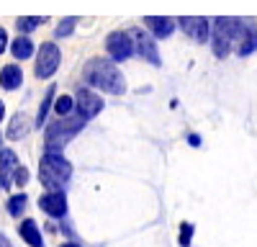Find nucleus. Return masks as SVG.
Returning <instances> with one entry per match:
<instances>
[{"mask_svg": "<svg viewBox=\"0 0 257 247\" xmlns=\"http://www.w3.org/2000/svg\"><path fill=\"white\" fill-rule=\"evenodd\" d=\"M85 80H88L93 88H100L111 95H121L126 90L121 70L108 59H90L88 65H85Z\"/></svg>", "mask_w": 257, "mask_h": 247, "instance_id": "f257e3e1", "label": "nucleus"}, {"mask_svg": "<svg viewBox=\"0 0 257 247\" xmlns=\"http://www.w3.org/2000/svg\"><path fill=\"white\" fill-rule=\"evenodd\" d=\"M39 178L47 188L62 191L67 185V180L72 178V165L62 157V152H47L39 165Z\"/></svg>", "mask_w": 257, "mask_h": 247, "instance_id": "f03ea898", "label": "nucleus"}, {"mask_svg": "<svg viewBox=\"0 0 257 247\" xmlns=\"http://www.w3.org/2000/svg\"><path fill=\"white\" fill-rule=\"evenodd\" d=\"M82 127H85L82 116H62L57 124L47 127V152H62V147L70 139H75Z\"/></svg>", "mask_w": 257, "mask_h": 247, "instance_id": "7ed1b4c3", "label": "nucleus"}, {"mask_svg": "<svg viewBox=\"0 0 257 247\" xmlns=\"http://www.w3.org/2000/svg\"><path fill=\"white\" fill-rule=\"evenodd\" d=\"M59 59H62V54H59V47L54 44V41L41 44L39 57H36V77H41V80L52 77L57 72V67H59Z\"/></svg>", "mask_w": 257, "mask_h": 247, "instance_id": "20e7f679", "label": "nucleus"}, {"mask_svg": "<svg viewBox=\"0 0 257 247\" xmlns=\"http://www.w3.org/2000/svg\"><path fill=\"white\" fill-rule=\"evenodd\" d=\"M213 31L221 34L224 39H229L231 44H242L249 26H244L239 18H229V16H219L216 21H213Z\"/></svg>", "mask_w": 257, "mask_h": 247, "instance_id": "39448f33", "label": "nucleus"}, {"mask_svg": "<svg viewBox=\"0 0 257 247\" xmlns=\"http://www.w3.org/2000/svg\"><path fill=\"white\" fill-rule=\"evenodd\" d=\"M105 47H108L111 59H116V62H123L132 54H137L134 52V41H132V36H128L126 31H113L108 39H105Z\"/></svg>", "mask_w": 257, "mask_h": 247, "instance_id": "423d86ee", "label": "nucleus"}, {"mask_svg": "<svg viewBox=\"0 0 257 247\" xmlns=\"http://www.w3.org/2000/svg\"><path fill=\"white\" fill-rule=\"evenodd\" d=\"M178 24L183 26V31L193 41H198V44H206L208 36H211V26L203 16H183V18H178Z\"/></svg>", "mask_w": 257, "mask_h": 247, "instance_id": "0eeeda50", "label": "nucleus"}, {"mask_svg": "<svg viewBox=\"0 0 257 247\" xmlns=\"http://www.w3.org/2000/svg\"><path fill=\"white\" fill-rule=\"evenodd\" d=\"M128 36H132V41H134V52L142 54L144 59H149L155 67H160V54H157L155 41L149 39V34L144 29H132V31H128Z\"/></svg>", "mask_w": 257, "mask_h": 247, "instance_id": "6e6552de", "label": "nucleus"}, {"mask_svg": "<svg viewBox=\"0 0 257 247\" xmlns=\"http://www.w3.org/2000/svg\"><path fill=\"white\" fill-rule=\"evenodd\" d=\"M75 108H77V116H82L85 121H88V118H95V116L103 111V100H100L93 90L82 88V90L77 93V98H75Z\"/></svg>", "mask_w": 257, "mask_h": 247, "instance_id": "1a4fd4ad", "label": "nucleus"}, {"mask_svg": "<svg viewBox=\"0 0 257 247\" xmlns=\"http://www.w3.org/2000/svg\"><path fill=\"white\" fill-rule=\"evenodd\" d=\"M39 206L41 211L54 216V219H62L64 214H67V196H64L62 191H52V193H44L39 198Z\"/></svg>", "mask_w": 257, "mask_h": 247, "instance_id": "9d476101", "label": "nucleus"}, {"mask_svg": "<svg viewBox=\"0 0 257 247\" xmlns=\"http://www.w3.org/2000/svg\"><path fill=\"white\" fill-rule=\"evenodd\" d=\"M18 170V157L13 150H0V185L8 191Z\"/></svg>", "mask_w": 257, "mask_h": 247, "instance_id": "9b49d317", "label": "nucleus"}, {"mask_svg": "<svg viewBox=\"0 0 257 247\" xmlns=\"http://www.w3.org/2000/svg\"><path fill=\"white\" fill-rule=\"evenodd\" d=\"M144 24L149 26V31H152L157 39H167L170 34L175 31V21L167 18V16H147Z\"/></svg>", "mask_w": 257, "mask_h": 247, "instance_id": "f8f14e48", "label": "nucleus"}, {"mask_svg": "<svg viewBox=\"0 0 257 247\" xmlns=\"http://www.w3.org/2000/svg\"><path fill=\"white\" fill-rule=\"evenodd\" d=\"M29 132H31V118L26 113H16L6 129V137L8 139H24Z\"/></svg>", "mask_w": 257, "mask_h": 247, "instance_id": "ddd939ff", "label": "nucleus"}, {"mask_svg": "<svg viewBox=\"0 0 257 247\" xmlns=\"http://www.w3.org/2000/svg\"><path fill=\"white\" fill-rule=\"evenodd\" d=\"M21 82H24V72H21L18 65H6L3 70H0V85H3L6 90L21 88Z\"/></svg>", "mask_w": 257, "mask_h": 247, "instance_id": "4468645a", "label": "nucleus"}, {"mask_svg": "<svg viewBox=\"0 0 257 247\" xmlns=\"http://www.w3.org/2000/svg\"><path fill=\"white\" fill-rule=\"evenodd\" d=\"M18 234L24 237V242H26V244H31V247H41V232H39V226H36V221H34V219L21 221Z\"/></svg>", "mask_w": 257, "mask_h": 247, "instance_id": "2eb2a0df", "label": "nucleus"}, {"mask_svg": "<svg viewBox=\"0 0 257 247\" xmlns=\"http://www.w3.org/2000/svg\"><path fill=\"white\" fill-rule=\"evenodd\" d=\"M11 52H13L16 59H29V57L34 54V41H31L29 36H18V39L13 41Z\"/></svg>", "mask_w": 257, "mask_h": 247, "instance_id": "dca6fc26", "label": "nucleus"}, {"mask_svg": "<svg viewBox=\"0 0 257 247\" xmlns=\"http://www.w3.org/2000/svg\"><path fill=\"white\" fill-rule=\"evenodd\" d=\"M211 47H213V54H216L219 59H224V57L231 52V41L224 39V36L216 34V31H211Z\"/></svg>", "mask_w": 257, "mask_h": 247, "instance_id": "f3484780", "label": "nucleus"}, {"mask_svg": "<svg viewBox=\"0 0 257 247\" xmlns=\"http://www.w3.org/2000/svg\"><path fill=\"white\" fill-rule=\"evenodd\" d=\"M57 85H52L49 90H47V95H44V100H41V108H39V116H36V124L39 127H44V121H47V113L52 111V103H54V90Z\"/></svg>", "mask_w": 257, "mask_h": 247, "instance_id": "a211bd4d", "label": "nucleus"}, {"mask_svg": "<svg viewBox=\"0 0 257 247\" xmlns=\"http://www.w3.org/2000/svg\"><path fill=\"white\" fill-rule=\"evenodd\" d=\"M26 203H29V196H26V193L11 196V198H8V214H11V216H21V214L26 211Z\"/></svg>", "mask_w": 257, "mask_h": 247, "instance_id": "6ab92c4d", "label": "nucleus"}, {"mask_svg": "<svg viewBox=\"0 0 257 247\" xmlns=\"http://www.w3.org/2000/svg\"><path fill=\"white\" fill-rule=\"evenodd\" d=\"M254 49H257V26H252V29L247 31L244 41L239 44V54L244 57V54H249V52H254Z\"/></svg>", "mask_w": 257, "mask_h": 247, "instance_id": "aec40b11", "label": "nucleus"}, {"mask_svg": "<svg viewBox=\"0 0 257 247\" xmlns=\"http://www.w3.org/2000/svg\"><path fill=\"white\" fill-rule=\"evenodd\" d=\"M41 24H44V18L41 16H29V18H18L16 21V26H18V31H34V29H39Z\"/></svg>", "mask_w": 257, "mask_h": 247, "instance_id": "412c9836", "label": "nucleus"}, {"mask_svg": "<svg viewBox=\"0 0 257 247\" xmlns=\"http://www.w3.org/2000/svg\"><path fill=\"white\" fill-rule=\"evenodd\" d=\"M54 111H57L59 116H70V113L75 111V98H70V95H62V98L57 100Z\"/></svg>", "mask_w": 257, "mask_h": 247, "instance_id": "4be33fe9", "label": "nucleus"}, {"mask_svg": "<svg viewBox=\"0 0 257 247\" xmlns=\"http://www.w3.org/2000/svg\"><path fill=\"white\" fill-rule=\"evenodd\" d=\"M193 224H188V221H183L180 224V247H190V242H193Z\"/></svg>", "mask_w": 257, "mask_h": 247, "instance_id": "5701e85b", "label": "nucleus"}, {"mask_svg": "<svg viewBox=\"0 0 257 247\" xmlns=\"http://www.w3.org/2000/svg\"><path fill=\"white\" fill-rule=\"evenodd\" d=\"M75 24H77V18H64L57 29V36H70L75 31Z\"/></svg>", "mask_w": 257, "mask_h": 247, "instance_id": "b1692460", "label": "nucleus"}, {"mask_svg": "<svg viewBox=\"0 0 257 247\" xmlns=\"http://www.w3.org/2000/svg\"><path fill=\"white\" fill-rule=\"evenodd\" d=\"M26 183H29V170L18 165V170H16V185H18V188H24Z\"/></svg>", "mask_w": 257, "mask_h": 247, "instance_id": "393cba45", "label": "nucleus"}, {"mask_svg": "<svg viewBox=\"0 0 257 247\" xmlns=\"http://www.w3.org/2000/svg\"><path fill=\"white\" fill-rule=\"evenodd\" d=\"M6 47H8V31H6V29H0V54L6 52Z\"/></svg>", "mask_w": 257, "mask_h": 247, "instance_id": "a878e982", "label": "nucleus"}, {"mask_svg": "<svg viewBox=\"0 0 257 247\" xmlns=\"http://www.w3.org/2000/svg\"><path fill=\"white\" fill-rule=\"evenodd\" d=\"M188 142L193 144V147H201V137L198 134H188Z\"/></svg>", "mask_w": 257, "mask_h": 247, "instance_id": "bb28decb", "label": "nucleus"}, {"mask_svg": "<svg viewBox=\"0 0 257 247\" xmlns=\"http://www.w3.org/2000/svg\"><path fill=\"white\" fill-rule=\"evenodd\" d=\"M0 247H11V242L6 239V234H0Z\"/></svg>", "mask_w": 257, "mask_h": 247, "instance_id": "cd10ccee", "label": "nucleus"}, {"mask_svg": "<svg viewBox=\"0 0 257 247\" xmlns=\"http://www.w3.org/2000/svg\"><path fill=\"white\" fill-rule=\"evenodd\" d=\"M62 247H80V244H77V242H64Z\"/></svg>", "mask_w": 257, "mask_h": 247, "instance_id": "c85d7f7f", "label": "nucleus"}, {"mask_svg": "<svg viewBox=\"0 0 257 247\" xmlns=\"http://www.w3.org/2000/svg\"><path fill=\"white\" fill-rule=\"evenodd\" d=\"M3 113H6V106H3V103H0V121H3Z\"/></svg>", "mask_w": 257, "mask_h": 247, "instance_id": "c756f323", "label": "nucleus"}]
</instances>
